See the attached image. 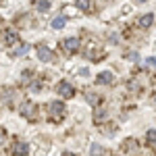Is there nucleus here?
Returning <instances> with one entry per match:
<instances>
[{"label":"nucleus","mask_w":156,"mask_h":156,"mask_svg":"<svg viewBox=\"0 0 156 156\" xmlns=\"http://www.w3.org/2000/svg\"><path fill=\"white\" fill-rule=\"evenodd\" d=\"M37 58L42 60V62L52 60V50H50L48 46H37Z\"/></svg>","instance_id":"obj_4"},{"label":"nucleus","mask_w":156,"mask_h":156,"mask_svg":"<svg viewBox=\"0 0 156 156\" xmlns=\"http://www.w3.org/2000/svg\"><path fill=\"white\" fill-rule=\"evenodd\" d=\"M90 154H92V156H102V154H104V150H102V146L94 144V146H92V150H90Z\"/></svg>","instance_id":"obj_13"},{"label":"nucleus","mask_w":156,"mask_h":156,"mask_svg":"<svg viewBox=\"0 0 156 156\" xmlns=\"http://www.w3.org/2000/svg\"><path fill=\"white\" fill-rule=\"evenodd\" d=\"M96 83H100V85L112 83V73H110V71H102V73H100V75L96 77Z\"/></svg>","instance_id":"obj_6"},{"label":"nucleus","mask_w":156,"mask_h":156,"mask_svg":"<svg viewBox=\"0 0 156 156\" xmlns=\"http://www.w3.org/2000/svg\"><path fill=\"white\" fill-rule=\"evenodd\" d=\"M146 137H148V142H150V144H152V146H154V148H156V131H154V129H150Z\"/></svg>","instance_id":"obj_15"},{"label":"nucleus","mask_w":156,"mask_h":156,"mask_svg":"<svg viewBox=\"0 0 156 156\" xmlns=\"http://www.w3.org/2000/svg\"><path fill=\"white\" fill-rule=\"evenodd\" d=\"M104 117H106V115H104V110H96V115H94V121H96V123H100V121H104Z\"/></svg>","instance_id":"obj_17"},{"label":"nucleus","mask_w":156,"mask_h":156,"mask_svg":"<svg viewBox=\"0 0 156 156\" xmlns=\"http://www.w3.org/2000/svg\"><path fill=\"white\" fill-rule=\"evenodd\" d=\"M29 152V146L25 144V142H19V144H15V148H12V154L15 156H25Z\"/></svg>","instance_id":"obj_7"},{"label":"nucleus","mask_w":156,"mask_h":156,"mask_svg":"<svg viewBox=\"0 0 156 156\" xmlns=\"http://www.w3.org/2000/svg\"><path fill=\"white\" fill-rule=\"evenodd\" d=\"M48 110H50V115H52V119H54V117H58V119H60V117L67 112V106H65L62 102H50Z\"/></svg>","instance_id":"obj_2"},{"label":"nucleus","mask_w":156,"mask_h":156,"mask_svg":"<svg viewBox=\"0 0 156 156\" xmlns=\"http://www.w3.org/2000/svg\"><path fill=\"white\" fill-rule=\"evenodd\" d=\"M58 94L65 98V100H69V98L75 96V87H73L69 81H60L58 83Z\"/></svg>","instance_id":"obj_1"},{"label":"nucleus","mask_w":156,"mask_h":156,"mask_svg":"<svg viewBox=\"0 0 156 156\" xmlns=\"http://www.w3.org/2000/svg\"><path fill=\"white\" fill-rule=\"evenodd\" d=\"M62 156H75V154H71V152H65V154H62Z\"/></svg>","instance_id":"obj_20"},{"label":"nucleus","mask_w":156,"mask_h":156,"mask_svg":"<svg viewBox=\"0 0 156 156\" xmlns=\"http://www.w3.org/2000/svg\"><path fill=\"white\" fill-rule=\"evenodd\" d=\"M4 42H6V46L17 44V42H19V34H17L15 29H6V34H4Z\"/></svg>","instance_id":"obj_5"},{"label":"nucleus","mask_w":156,"mask_h":156,"mask_svg":"<svg viewBox=\"0 0 156 156\" xmlns=\"http://www.w3.org/2000/svg\"><path fill=\"white\" fill-rule=\"evenodd\" d=\"M146 65L148 67H156V56H150V58L146 60Z\"/></svg>","instance_id":"obj_18"},{"label":"nucleus","mask_w":156,"mask_h":156,"mask_svg":"<svg viewBox=\"0 0 156 156\" xmlns=\"http://www.w3.org/2000/svg\"><path fill=\"white\" fill-rule=\"evenodd\" d=\"M31 110H34V104H29V102H25L23 106H21V112H23L25 117H31Z\"/></svg>","instance_id":"obj_12"},{"label":"nucleus","mask_w":156,"mask_h":156,"mask_svg":"<svg viewBox=\"0 0 156 156\" xmlns=\"http://www.w3.org/2000/svg\"><path fill=\"white\" fill-rule=\"evenodd\" d=\"M154 23V15H152V12H146V15H142V17H140V27H150V25Z\"/></svg>","instance_id":"obj_8"},{"label":"nucleus","mask_w":156,"mask_h":156,"mask_svg":"<svg viewBox=\"0 0 156 156\" xmlns=\"http://www.w3.org/2000/svg\"><path fill=\"white\" fill-rule=\"evenodd\" d=\"M135 2H148V0H135Z\"/></svg>","instance_id":"obj_21"},{"label":"nucleus","mask_w":156,"mask_h":156,"mask_svg":"<svg viewBox=\"0 0 156 156\" xmlns=\"http://www.w3.org/2000/svg\"><path fill=\"white\" fill-rule=\"evenodd\" d=\"M27 50H29V46H27V44H21L19 48L12 50V56H21V54H27Z\"/></svg>","instance_id":"obj_10"},{"label":"nucleus","mask_w":156,"mask_h":156,"mask_svg":"<svg viewBox=\"0 0 156 156\" xmlns=\"http://www.w3.org/2000/svg\"><path fill=\"white\" fill-rule=\"evenodd\" d=\"M75 6L81 11H90V0H75Z\"/></svg>","instance_id":"obj_11"},{"label":"nucleus","mask_w":156,"mask_h":156,"mask_svg":"<svg viewBox=\"0 0 156 156\" xmlns=\"http://www.w3.org/2000/svg\"><path fill=\"white\" fill-rule=\"evenodd\" d=\"M87 102H90L92 106H96L98 102H100V98H98V94H90V96H87Z\"/></svg>","instance_id":"obj_16"},{"label":"nucleus","mask_w":156,"mask_h":156,"mask_svg":"<svg viewBox=\"0 0 156 156\" xmlns=\"http://www.w3.org/2000/svg\"><path fill=\"white\" fill-rule=\"evenodd\" d=\"M65 25H67V17L60 15V17H56V19L52 21V29H62Z\"/></svg>","instance_id":"obj_9"},{"label":"nucleus","mask_w":156,"mask_h":156,"mask_svg":"<svg viewBox=\"0 0 156 156\" xmlns=\"http://www.w3.org/2000/svg\"><path fill=\"white\" fill-rule=\"evenodd\" d=\"M48 9H50V0H40V2H37V11L46 12Z\"/></svg>","instance_id":"obj_14"},{"label":"nucleus","mask_w":156,"mask_h":156,"mask_svg":"<svg viewBox=\"0 0 156 156\" xmlns=\"http://www.w3.org/2000/svg\"><path fill=\"white\" fill-rule=\"evenodd\" d=\"M31 90H34V92H37V90H42V83H34V85H31Z\"/></svg>","instance_id":"obj_19"},{"label":"nucleus","mask_w":156,"mask_h":156,"mask_svg":"<svg viewBox=\"0 0 156 156\" xmlns=\"http://www.w3.org/2000/svg\"><path fill=\"white\" fill-rule=\"evenodd\" d=\"M62 48H65V52H77L79 50V40L77 37H67V40H62Z\"/></svg>","instance_id":"obj_3"}]
</instances>
